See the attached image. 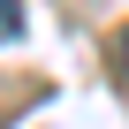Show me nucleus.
<instances>
[{
	"mask_svg": "<svg viewBox=\"0 0 129 129\" xmlns=\"http://www.w3.org/2000/svg\"><path fill=\"white\" fill-rule=\"evenodd\" d=\"M121 69H129V30H121Z\"/></svg>",
	"mask_w": 129,
	"mask_h": 129,
	"instance_id": "nucleus-2",
	"label": "nucleus"
},
{
	"mask_svg": "<svg viewBox=\"0 0 129 129\" xmlns=\"http://www.w3.org/2000/svg\"><path fill=\"white\" fill-rule=\"evenodd\" d=\"M23 38V0H0V46Z\"/></svg>",
	"mask_w": 129,
	"mask_h": 129,
	"instance_id": "nucleus-1",
	"label": "nucleus"
}]
</instances>
